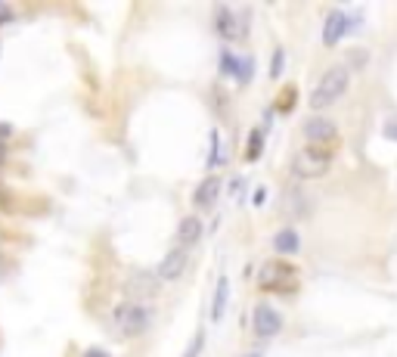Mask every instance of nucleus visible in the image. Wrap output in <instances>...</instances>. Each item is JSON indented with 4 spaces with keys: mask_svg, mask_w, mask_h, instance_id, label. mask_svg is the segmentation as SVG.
<instances>
[{
    "mask_svg": "<svg viewBox=\"0 0 397 357\" xmlns=\"http://www.w3.org/2000/svg\"><path fill=\"white\" fill-rule=\"evenodd\" d=\"M351 28H354V19H351V16L341 13V10H332L329 16H326V25H323V44H326V47H336Z\"/></svg>",
    "mask_w": 397,
    "mask_h": 357,
    "instance_id": "6e6552de",
    "label": "nucleus"
},
{
    "mask_svg": "<svg viewBox=\"0 0 397 357\" xmlns=\"http://www.w3.org/2000/svg\"><path fill=\"white\" fill-rule=\"evenodd\" d=\"M186 264H190V248H183V246L171 248L159 267H155V279L159 283H174V279H181L186 274Z\"/></svg>",
    "mask_w": 397,
    "mask_h": 357,
    "instance_id": "423d86ee",
    "label": "nucleus"
},
{
    "mask_svg": "<svg viewBox=\"0 0 397 357\" xmlns=\"http://www.w3.org/2000/svg\"><path fill=\"white\" fill-rule=\"evenodd\" d=\"M295 274L298 270L292 267V264H286V261H267L261 267V277H258V283H261V289H267V292H286V286H295Z\"/></svg>",
    "mask_w": 397,
    "mask_h": 357,
    "instance_id": "20e7f679",
    "label": "nucleus"
},
{
    "mask_svg": "<svg viewBox=\"0 0 397 357\" xmlns=\"http://www.w3.org/2000/svg\"><path fill=\"white\" fill-rule=\"evenodd\" d=\"M202 239V221L196 214H190V217H183L181 221V227H177V246H183V248H193Z\"/></svg>",
    "mask_w": 397,
    "mask_h": 357,
    "instance_id": "9b49d317",
    "label": "nucleus"
},
{
    "mask_svg": "<svg viewBox=\"0 0 397 357\" xmlns=\"http://www.w3.org/2000/svg\"><path fill=\"white\" fill-rule=\"evenodd\" d=\"M348 84H351V72H348V66H332V68H326L323 78L317 81L314 93H310V109L323 112V109H329L332 103H338V99L345 97Z\"/></svg>",
    "mask_w": 397,
    "mask_h": 357,
    "instance_id": "f257e3e1",
    "label": "nucleus"
},
{
    "mask_svg": "<svg viewBox=\"0 0 397 357\" xmlns=\"http://www.w3.org/2000/svg\"><path fill=\"white\" fill-rule=\"evenodd\" d=\"M84 357H109V354H103V351H97V348H90V351H87V354H84Z\"/></svg>",
    "mask_w": 397,
    "mask_h": 357,
    "instance_id": "5701e85b",
    "label": "nucleus"
},
{
    "mask_svg": "<svg viewBox=\"0 0 397 357\" xmlns=\"http://www.w3.org/2000/svg\"><path fill=\"white\" fill-rule=\"evenodd\" d=\"M255 332H258V339H274L283 332V317H279V310L270 308L267 301H261V305L255 308Z\"/></svg>",
    "mask_w": 397,
    "mask_h": 357,
    "instance_id": "0eeeda50",
    "label": "nucleus"
},
{
    "mask_svg": "<svg viewBox=\"0 0 397 357\" xmlns=\"http://www.w3.org/2000/svg\"><path fill=\"white\" fill-rule=\"evenodd\" d=\"M274 248H276L279 255H295V252H298V248H301L298 233H295L292 227H283V230H279L276 236H274Z\"/></svg>",
    "mask_w": 397,
    "mask_h": 357,
    "instance_id": "4468645a",
    "label": "nucleus"
},
{
    "mask_svg": "<svg viewBox=\"0 0 397 357\" xmlns=\"http://www.w3.org/2000/svg\"><path fill=\"white\" fill-rule=\"evenodd\" d=\"M10 131H13L10 124H0V140H4V137H10Z\"/></svg>",
    "mask_w": 397,
    "mask_h": 357,
    "instance_id": "4be33fe9",
    "label": "nucleus"
},
{
    "mask_svg": "<svg viewBox=\"0 0 397 357\" xmlns=\"http://www.w3.org/2000/svg\"><path fill=\"white\" fill-rule=\"evenodd\" d=\"M292 97H295V87L279 93V109H286V112H289V109H292Z\"/></svg>",
    "mask_w": 397,
    "mask_h": 357,
    "instance_id": "a211bd4d",
    "label": "nucleus"
},
{
    "mask_svg": "<svg viewBox=\"0 0 397 357\" xmlns=\"http://www.w3.org/2000/svg\"><path fill=\"white\" fill-rule=\"evenodd\" d=\"M279 68H283V50L274 53V62H270V75L279 78Z\"/></svg>",
    "mask_w": 397,
    "mask_h": 357,
    "instance_id": "6ab92c4d",
    "label": "nucleus"
},
{
    "mask_svg": "<svg viewBox=\"0 0 397 357\" xmlns=\"http://www.w3.org/2000/svg\"><path fill=\"white\" fill-rule=\"evenodd\" d=\"M217 193H221V177L217 174H212V177H205L199 186H196V205L199 208H212L214 202H217Z\"/></svg>",
    "mask_w": 397,
    "mask_h": 357,
    "instance_id": "f8f14e48",
    "label": "nucleus"
},
{
    "mask_svg": "<svg viewBox=\"0 0 397 357\" xmlns=\"http://www.w3.org/2000/svg\"><path fill=\"white\" fill-rule=\"evenodd\" d=\"M217 35H221L224 41H239V37L245 35V25H239V16L227 10V6L217 10Z\"/></svg>",
    "mask_w": 397,
    "mask_h": 357,
    "instance_id": "9d476101",
    "label": "nucleus"
},
{
    "mask_svg": "<svg viewBox=\"0 0 397 357\" xmlns=\"http://www.w3.org/2000/svg\"><path fill=\"white\" fill-rule=\"evenodd\" d=\"M4 155H6V152H4V143H0V162H4Z\"/></svg>",
    "mask_w": 397,
    "mask_h": 357,
    "instance_id": "b1692460",
    "label": "nucleus"
},
{
    "mask_svg": "<svg viewBox=\"0 0 397 357\" xmlns=\"http://www.w3.org/2000/svg\"><path fill=\"white\" fill-rule=\"evenodd\" d=\"M227 292H230V279L221 277V279H217V289H214V305H212V320L214 323L224 317V308H227Z\"/></svg>",
    "mask_w": 397,
    "mask_h": 357,
    "instance_id": "2eb2a0df",
    "label": "nucleus"
},
{
    "mask_svg": "<svg viewBox=\"0 0 397 357\" xmlns=\"http://www.w3.org/2000/svg\"><path fill=\"white\" fill-rule=\"evenodd\" d=\"M301 131H305L307 146H329V150H336V146H338V128H336V121L323 119V115L307 119Z\"/></svg>",
    "mask_w": 397,
    "mask_h": 357,
    "instance_id": "39448f33",
    "label": "nucleus"
},
{
    "mask_svg": "<svg viewBox=\"0 0 397 357\" xmlns=\"http://www.w3.org/2000/svg\"><path fill=\"white\" fill-rule=\"evenodd\" d=\"M115 326H118V332L124 336H143L146 329H149L152 323V310L143 305V301H121L118 308H115L112 314Z\"/></svg>",
    "mask_w": 397,
    "mask_h": 357,
    "instance_id": "7ed1b4c3",
    "label": "nucleus"
},
{
    "mask_svg": "<svg viewBox=\"0 0 397 357\" xmlns=\"http://www.w3.org/2000/svg\"><path fill=\"white\" fill-rule=\"evenodd\" d=\"M202 345H205V332H196V339H193L190 351H186L183 357H199V354H202Z\"/></svg>",
    "mask_w": 397,
    "mask_h": 357,
    "instance_id": "f3484780",
    "label": "nucleus"
},
{
    "mask_svg": "<svg viewBox=\"0 0 397 357\" xmlns=\"http://www.w3.org/2000/svg\"><path fill=\"white\" fill-rule=\"evenodd\" d=\"M332 152L336 150H329V146H305V150L292 159V171L301 181H317V177L329 174Z\"/></svg>",
    "mask_w": 397,
    "mask_h": 357,
    "instance_id": "f03ea898",
    "label": "nucleus"
},
{
    "mask_svg": "<svg viewBox=\"0 0 397 357\" xmlns=\"http://www.w3.org/2000/svg\"><path fill=\"white\" fill-rule=\"evenodd\" d=\"M10 19H13V6L10 4H0V25H6Z\"/></svg>",
    "mask_w": 397,
    "mask_h": 357,
    "instance_id": "aec40b11",
    "label": "nucleus"
},
{
    "mask_svg": "<svg viewBox=\"0 0 397 357\" xmlns=\"http://www.w3.org/2000/svg\"><path fill=\"white\" fill-rule=\"evenodd\" d=\"M261 146H264V137H261V131H255L252 140H248V159H258V152H261Z\"/></svg>",
    "mask_w": 397,
    "mask_h": 357,
    "instance_id": "dca6fc26",
    "label": "nucleus"
},
{
    "mask_svg": "<svg viewBox=\"0 0 397 357\" xmlns=\"http://www.w3.org/2000/svg\"><path fill=\"white\" fill-rule=\"evenodd\" d=\"M4 274H6V267H4V264H0V279H4Z\"/></svg>",
    "mask_w": 397,
    "mask_h": 357,
    "instance_id": "393cba45",
    "label": "nucleus"
},
{
    "mask_svg": "<svg viewBox=\"0 0 397 357\" xmlns=\"http://www.w3.org/2000/svg\"><path fill=\"white\" fill-rule=\"evenodd\" d=\"M221 68H224V72H227L230 78L239 75V81H248V75H252V59H239V56H233V53H224Z\"/></svg>",
    "mask_w": 397,
    "mask_h": 357,
    "instance_id": "ddd939ff",
    "label": "nucleus"
},
{
    "mask_svg": "<svg viewBox=\"0 0 397 357\" xmlns=\"http://www.w3.org/2000/svg\"><path fill=\"white\" fill-rule=\"evenodd\" d=\"M155 289H159V279L155 274H130V279L124 283V292H128V301H140V298H152Z\"/></svg>",
    "mask_w": 397,
    "mask_h": 357,
    "instance_id": "1a4fd4ad",
    "label": "nucleus"
},
{
    "mask_svg": "<svg viewBox=\"0 0 397 357\" xmlns=\"http://www.w3.org/2000/svg\"><path fill=\"white\" fill-rule=\"evenodd\" d=\"M382 134H385V137H388V140H397V119H394V121H388V124H385V131H382Z\"/></svg>",
    "mask_w": 397,
    "mask_h": 357,
    "instance_id": "412c9836",
    "label": "nucleus"
}]
</instances>
